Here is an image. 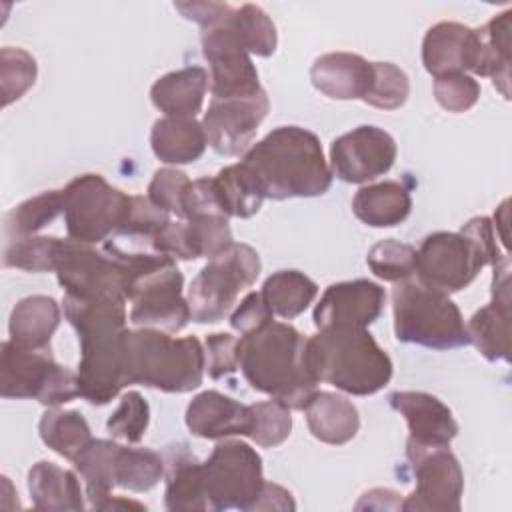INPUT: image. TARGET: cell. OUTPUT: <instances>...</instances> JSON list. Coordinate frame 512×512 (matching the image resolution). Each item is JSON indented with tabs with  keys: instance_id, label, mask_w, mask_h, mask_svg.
I'll return each mask as SVG.
<instances>
[{
	"instance_id": "obj_5",
	"label": "cell",
	"mask_w": 512,
	"mask_h": 512,
	"mask_svg": "<svg viewBox=\"0 0 512 512\" xmlns=\"http://www.w3.org/2000/svg\"><path fill=\"white\" fill-rule=\"evenodd\" d=\"M496 240L486 216L470 218L460 232H432L416 250V280L444 294L464 290L484 266L496 268L510 260Z\"/></svg>"
},
{
	"instance_id": "obj_2",
	"label": "cell",
	"mask_w": 512,
	"mask_h": 512,
	"mask_svg": "<svg viewBox=\"0 0 512 512\" xmlns=\"http://www.w3.org/2000/svg\"><path fill=\"white\" fill-rule=\"evenodd\" d=\"M238 368L250 388L290 410H304L318 390V382L306 364V338L284 322L272 320L240 336Z\"/></svg>"
},
{
	"instance_id": "obj_12",
	"label": "cell",
	"mask_w": 512,
	"mask_h": 512,
	"mask_svg": "<svg viewBox=\"0 0 512 512\" xmlns=\"http://www.w3.org/2000/svg\"><path fill=\"white\" fill-rule=\"evenodd\" d=\"M406 458L416 488L402 502L404 510L458 512L464 492V472L448 446H426L406 440Z\"/></svg>"
},
{
	"instance_id": "obj_35",
	"label": "cell",
	"mask_w": 512,
	"mask_h": 512,
	"mask_svg": "<svg viewBox=\"0 0 512 512\" xmlns=\"http://www.w3.org/2000/svg\"><path fill=\"white\" fill-rule=\"evenodd\" d=\"M118 442L92 438V442L80 452L74 460V468L82 476L86 484V498L90 500V508H98L102 500H106L114 486V454Z\"/></svg>"
},
{
	"instance_id": "obj_16",
	"label": "cell",
	"mask_w": 512,
	"mask_h": 512,
	"mask_svg": "<svg viewBox=\"0 0 512 512\" xmlns=\"http://www.w3.org/2000/svg\"><path fill=\"white\" fill-rule=\"evenodd\" d=\"M394 138L378 126H358L330 146V170L342 182L364 184L384 176L396 160Z\"/></svg>"
},
{
	"instance_id": "obj_40",
	"label": "cell",
	"mask_w": 512,
	"mask_h": 512,
	"mask_svg": "<svg viewBox=\"0 0 512 512\" xmlns=\"http://www.w3.org/2000/svg\"><path fill=\"white\" fill-rule=\"evenodd\" d=\"M366 264L374 276L396 284L414 276L416 248L394 238H384L368 250Z\"/></svg>"
},
{
	"instance_id": "obj_32",
	"label": "cell",
	"mask_w": 512,
	"mask_h": 512,
	"mask_svg": "<svg viewBox=\"0 0 512 512\" xmlns=\"http://www.w3.org/2000/svg\"><path fill=\"white\" fill-rule=\"evenodd\" d=\"M466 330L488 362H510V304L490 300L472 314Z\"/></svg>"
},
{
	"instance_id": "obj_34",
	"label": "cell",
	"mask_w": 512,
	"mask_h": 512,
	"mask_svg": "<svg viewBox=\"0 0 512 512\" xmlns=\"http://www.w3.org/2000/svg\"><path fill=\"white\" fill-rule=\"evenodd\" d=\"M38 434L50 450L70 462L92 442L90 426L78 410H46L38 422Z\"/></svg>"
},
{
	"instance_id": "obj_52",
	"label": "cell",
	"mask_w": 512,
	"mask_h": 512,
	"mask_svg": "<svg viewBox=\"0 0 512 512\" xmlns=\"http://www.w3.org/2000/svg\"><path fill=\"white\" fill-rule=\"evenodd\" d=\"M294 508H296V502H294L290 490H286L274 482H264V486L258 494V500L252 506V510H280V512L294 510Z\"/></svg>"
},
{
	"instance_id": "obj_9",
	"label": "cell",
	"mask_w": 512,
	"mask_h": 512,
	"mask_svg": "<svg viewBox=\"0 0 512 512\" xmlns=\"http://www.w3.org/2000/svg\"><path fill=\"white\" fill-rule=\"evenodd\" d=\"M0 394L14 400H38L58 408L78 394L76 372L58 364L50 350H26L12 340L0 346Z\"/></svg>"
},
{
	"instance_id": "obj_18",
	"label": "cell",
	"mask_w": 512,
	"mask_h": 512,
	"mask_svg": "<svg viewBox=\"0 0 512 512\" xmlns=\"http://www.w3.org/2000/svg\"><path fill=\"white\" fill-rule=\"evenodd\" d=\"M386 292L380 284L358 278L330 284L314 308L316 328L358 326L366 328L376 322L384 310Z\"/></svg>"
},
{
	"instance_id": "obj_43",
	"label": "cell",
	"mask_w": 512,
	"mask_h": 512,
	"mask_svg": "<svg viewBox=\"0 0 512 512\" xmlns=\"http://www.w3.org/2000/svg\"><path fill=\"white\" fill-rule=\"evenodd\" d=\"M252 428L248 438L262 448L280 446L292 432L290 408L278 400L250 404Z\"/></svg>"
},
{
	"instance_id": "obj_47",
	"label": "cell",
	"mask_w": 512,
	"mask_h": 512,
	"mask_svg": "<svg viewBox=\"0 0 512 512\" xmlns=\"http://www.w3.org/2000/svg\"><path fill=\"white\" fill-rule=\"evenodd\" d=\"M434 98L436 102L454 114L470 110L480 98V84L474 76L456 72L434 78Z\"/></svg>"
},
{
	"instance_id": "obj_37",
	"label": "cell",
	"mask_w": 512,
	"mask_h": 512,
	"mask_svg": "<svg viewBox=\"0 0 512 512\" xmlns=\"http://www.w3.org/2000/svg\"><path fill=\"white\" fill-rule=\"evenodd\" d=\"M64 212V192L62 190H44L18 206H14L4 218V232L8 238L34 236L44 226L56 220Z\"/></svg>"
},
{
	"instance_id": "obj_6",
	"label": "cell",
	"mask_w": 512,
	"mask_h": 512,
	"mask_svg": "<svg viewBox=\"0 0 512 512\" xmlns=\"http://www.w3.org/2000/svg\"><path fill=\"white\" fill-rule=\"evenodd\" d=\"M204 346L196 336L174 338L154 328L128 330L124 338V384L168 394L196 390L204 378Z\"/></svg>"
},
{
	"instance_id": "obj_26",
	"label": "cell",
	"mask_w": 512,
	"mask_h": 512,
	"mask_svg": "<svg viewBox=\"0 0 512 512\" xmlns=\"http://www.w3.org/2000/svg\"><path fill=\"white\" fill-rule=\"evenodd\" d=\"M310 434L332 446L350 442L360 428V416L356 406L342 394L316 390L304 408Z\"/></svg>"
},
{
	"instance_id": "obj_23",
	"label": "cell",
	"mask_w": 512,
	"mask_h": 512,
	"mask_svg": "<svg viewBox=\"0 0 512 512\" xmlns=\"http://www.w3.org/2000/svg\"><path fill=\"white\" fill-rule=\"evenodd\" d=\"M164 506L172 512L208 510L202 482V462L184 442L172 444L164 452Z\"/></svg>"
},
{
	"instance_id": "obj_10",
	"label": "cell",
	"mask_w": 512,
	"mask_h": 512,
	"mask_svg": "<svg viewBox=\"0 0 512 512\" xmlns=\"http://www.w3.org/2000/svg\"><path fill=\"white\" fill-rule=\"evenodd\" d=\"M64 224L74 242L98 244L120 232L132 196L110 186L100 174H82L66 184Z\"/></svg>"
},
{
	"instance_id": "obj_3",
	"label": "cell",
	"mask_w": 512,
	"mask_h": 512,
	"mask_svg": "<svg viewBox=\"0 0 512 512\" xmlns=\"http://www.w3.org/2000/svg\"><path fill=\"white\" fill-rule=\"evenodd\" d=\"M242 164L272 200L322 196L332 184L318 136L300 126L274 128L244 152Z\"/></svg>"
},
{
	"instance_id": "obj_14",
	"label": "cell",
	"mask_w": 512,
	"mask_h": 512,
	"mask_svg": "<svg viewBox=\"0 0 512 512\" xmlns=\"http://www.w3.org/2000/svg\"><path fill=\"white\" fill-rule=\"evenodd\" d=\"M200 44L202 54L210 66L208 90L212 100L250 98L264 90L260 86L258 70L250 58V52L234 32L230 18L222 24L202 30Z\"/></svg>"
},
{
	"instance_id": "obj_38",
	"label": "cell",
	"mask_w": 512,
	"mask_h": 512,
	"mask_svg": "<svg viewBox=\"0 0 512 512\" xmlns=\"http://www.w3.org/2000/svg\"><path fill=\"white\" fill-rule=\"evenodd\" d=\"M64 240L58 236L12 238L4 250V266L24 272H54Z\"/></svg>"
},
{
	"instance_id": "obj_1",
	"label": "cell",
	"mask_w": 512,
	"mask_h": 512,
	"mask_svg": "<svg viewBox=\"0 0 512 512\" xmlns=\"http://www.w3.org/2000/svg\"><path fill=\"white\" fill-rule=\"evenodd\" d=\"M64 316L78 334V394L94 404L112 402L124 384L126 300H78L64 296Z\"/></svg>"
},
{
	"instance_id": "obj_27",
	"label": "cell",
	"mask_w": 512,
	"mask_h": 512,
	"mask_svg": "<svg viewBox=\"0 0 512 512\" xmlns=\"http://www.w3.org/2000/svg\"><path fill=\"white\" fill-rule=\"evenodd\" d=\"M150 146L154 156L164 164H192L196 162L208 142L202 122L196 118L164 116L152 124Z\"/></svg>"
},
{
	"instance_id": "obj_54",
	"label": "cell",
	"mask_w": 512,
	"mask_h": 512,
	"mask_svg": "<svg viewBox=\"0 0 512 512\" xmlns=\"http://www.w3.org/2000/svg\"><path fill=\"white\" fill-rule=\"evenodd\" d=\"M96 510H146V506L136 500H126L122 496L110 494L106 500L100 502V506Z\"/></svg>"
},
{
	"instance_id": "obj_24",
	"label": "cell",
	"mask_w": 512,
	"mask_h": 512,
	"mask_svg": "<svg viewBox=\"0 0 512 512\" xmlns=\"http://www.w3.org/2000/svg\"><path fill=\"white\" fill-rule=\"evenodd\" d=\"M60 318V304L52 296H26L18 300L10 312V340L26 350H50V340Z\"/></svg>"
},
{
	"instance_id": "obj_25",
	"label": "cell",
	"mask_w": 512,
	"mask_h": 512,
	"mask_svg": "<svg viewBox=\"0 0 512 512\" xmlns=\"http://www.w3.org/2000/svg\"><path fill=\"white\" fill-rule=\"evenodd\" d=\"M206 90V70L202 66H186L160 76L150 88V100L164 116L194 118L202 110Z\"/></svg>"
},
{
	"instance_id": "obj_7",
	"label": "cell",
	"mask_w": 512,
	"mask_h": 512,
	"mask_svg": "<svg viewBox=\"0 0 512 512\" xmlns=\"http://www.w3.org/2000/svg\"><path fill=\"white\" fill-rule=\"evenodd\" d=\"M392 312L398 342L432 350H452L470 344L460 308L448 294L428 288L418 280L396 282Z\"/></svg>"
},
{
	"instance_id": "obj_29",
	"label": "cell",
	"mask_w": 512,
	"mask_h": 512,
	"mask_svg": "<svg viewBox=\"0 0 512 512\" xmlns=\"http://www.w3.org/2000/svg\"><path fill=\"white\" fill-rule=\"evenodd\" d=\"M28 492L36 510H84L86 506L78 476L48 460L28 470Z\"/></svg>"
},
{
	"instance_id": "obj_4",
	"label": "cell",
	"mask_w": 512,
	"mask_h": 512,
	"mask_svg": "<svg viewBox=\"0 0 512 512\" xmlns=\"http://www.w3.org/2000/svg\"><path fill=\"white\" fill-rule=\"evenodd\" d=\"M306 364L316 382L370 396L392 378V360L366 328L328 326L306 338Z\"/></svg>"
},
{
	"instance_id": "obj_50",
	"label": "cell",
	"mask_w": 512,
	"mask_h": 512,
	"mask_svg": "<svg viewBox=\"0 0 512 512\" xmlns=\"http://www.w3.org/2000/svg\"><path fill=\"white\" fill-rule=\"evenodd\" d=\"M272 320H274V314L268 308L262 292H248L242 298V302L236 306V310L230 314V326L240 336L250 334Z\"/></svg>"
},
{
	"instance_id": "obj_21",
	"label": "cell",
	"mask_w": 512,
	"mask_h": 512,
	"mask_svg": "<svg viewBox=\"0 0 512 512\" xmlns=\"http://www.w3.org/2000/svg\"><path fill=\"white\" fill-rule=\"evenodd\" d=\"M186 426L192 436L204 440L248 436L252 414L250 406L218 390H204L190 400L186 408Z\"/></svg>"
},
{
	"instance_id": "obj_42",
	"label": "cell",
	"mask_w": 512,
	"mask_h": 512,
	"mask_svg": "<svg viewBox=\"0 0 512 512\" xmlns=\"http://www.w3.org/2000/svg\"><path fill=\"white\" fill-rule=\"evenodd\" d=\"M38 66L30 52L22 48L4 46L0 50V86L2 106L20 100L36 82Z\"/></svg>"
},
{
	"instance_id": "obj_33",
	"label": "cell",
	"mask_w": 512,
	"mask_h": 512,
	"mask_svg": "<svg viewBox=\"0 0 512 512\" xmlns=\"http://www.w3.org/2000/svg\"><path fill=\"white\" fill-rule=\"evenodd\" d=\"M260 292L272 314L284 320H292L314 302L318 286L304 272L278 270L264 280Z\"/></svg>"
},
{
	"instance_id": "obj_19",
	"label": "cell",
	"mask_w": 512,
	"mask_h": 512,
	"mask_svg": "<svg viewBox=\"0 0 512 512\" xmlns=\"http://www.w3.org/2000/svg\"><path fill=\"white\" fill-rule=\"evenodd\" d=\"M478 32L460 22H438L422 40V64L434 78L456 72H474L478 60Z\"/></svg>"
},
{
	"instance_id": "obj_46",
	"label": "cell",
	"mask_w": 512,
	"mask_h": 512,
	"mask_svg": "<svg viewBox=\"0 0 512 512\" xmlns=\"http://www.w3.org/2000/svg\"><path fill=\"white\" fill-rule=\"evenodd\" d=\"M168 222H172L170 214L158 208L154 202H150L148 196H132L126 222L116 236H124V238H130L132 242H140V246H150L154 236Z\"/></svg>"
},
{
	"instance_id": "obj_49",
	"label": "cell",
	"mask_w": 512,
	"mask_h": 512,
	"mask_svg": "<svg viewBox=\"0 0 512 512\" xmlns=\"http://www.w3.org/2000/svg\"><path fill=\"white\" fill-rule=\"evenodd\" d=\"M204 368L212 380L226 378L238 370V338L214 332L204 338Z\"/></svg>"
},
{
	"instance_id": "obj_41",
	"label": "cell",
	"mask_w": 512,
	"mask_h": 512,
	"mask_svg": "<svg viewBox=\"0 0 512 512\" xmlns=\"http://www.w3.org/2000/svg\"><path fill=\"white\" fill-rule=\"evenodd\" d=\"M184 224H186V236H188L192 260L196 258L212 260L234 244L228 218L222 214H200L186 220Z\"/></svg>"
},
{
	"instance_id": "obj_51",
	"label": "cell",
	"mask_w": 512,
	"mask_h": 512,
	"mask_svg": "<svg viewBox=\"0 0 512 512\" xmlns=\"http://www.w3.org/2000/svg\"><path fill=\"white\" fill-rule=\"evenodd\" d=\"M174 8L202 30L226 22L234 12V8L224 2H174Z\"/></svg>"
},
{
	"instance_id": "obj_13",
	"label": "cell",
	"mask_w": 512,
	"mask_h": 512,
	"mask_svg": "<svg viewBox=\"0 0 512 512\" xmlns=\"http://www.w3.org/2000/svg\"><path fill=\"white\" fill-rule=\"evenodd\" d=\"M58 284L64 296L78 300L116 298L128 300V272L108 252H98L90 244L64 240L56 266Z\"/></svg>"
},
{
	"instance_id": "obj_17",
	"label": "cell",
	"mask_w": 512,
	"mask_h": 512,
	"mask_svg": "<svg viewBox=\"0 0 512 512\" xmlns=\"http://www.w3.org/2000/svg\"><path fill=\"white\" fill-rule=\"evenodd\" d=\"M270 108L266 90L250 98L212 100L202 118L208 146L220 156H238L252 144Z\"/></svg>"
},
{
	"instance_id": "obj_22",
	"label": "cell",
	"mask_w": 512,
	"mask_h": 512,
	"mask_svg": "<svg viewBox=\"0 0 512 512\" xmlns=\"http://www.w3.org/2000/svg\"><path fill=\"white\" fill-rule=\"evenodd\" d=\"M310 80L332 100H364L372 82V62L352 52H328L314 60Z\"/></svg>"
},
{
	"instance_id": "obj_28",
	"label": "cell",
	"mask_w": 512,
	"mask_h": 512,
	"mask_svg": "<svg viewBox=\"0 0 512 512\" xmlns=\"http://www.w3.org/2000/svg\"><path fill=\"white\" fill-rule=\"evenodd\" d=\"M410 210V190L396 180L362 186L352 198L354 216L372 228L398 226L410 216Z\"/></svg>"
},
{
	"instance_id": "obj_44",
	"label": "cell",
	"mask_w": 512,
	"mask_h": 512,
	"mask_svg": "<svg viewBox=\"0 0 512 512\" xmlns=\"http://www.w3.org/2000/svg\"><path fill=\"white\" fill-rule=\"evenodd\" d=\"M410 94V82L402 68L392 62H372V82L364 102L380 110L400 108Z\"/></svg>"
},
{
	"instance_id": "obj_20",
	"label": "cell",
	"mask_w": 512,
	"mask_h": 512,
	"mask_svg": "<svg viewBox=\"0 0 512 512\" xmlns=\"http://www.w3.org/2000/svg\"><path fill=\"white\" fill-rule=\"evenodd\" d=\"M390 406L404 416L410 440L426 446H450L458 434L452 410L436 396L420 390H396L388 396Z\"/></svg>"
},
{
	"instance_id": "obj_36",
	"label": "cell",
	"mask_w": 512,
	"mask_h": 512,
	"mask_svg": "<svg viewBox=\"0 0 512 512\" xmlns=\"http://www.w3.org/2000/svg\"><path fill=\"white\" fill-rule=\"evenodd\" d=\"M164 468V456L158 452L118 444L114 454V486L132 492H148L160 482Z\"/></svg>"
},
{
	"instance_id": "obj_53",
	"label": "cell",
	"mask_w": 512,
	"mask_h": 512,
	"mask_svg": "<svg viewBox=\"0 0 512 512\" xmlns=\"http://www.w3.org/2000/svg\"><path fill=\"white\" fill-rule=\"evenodd\" d=\"M362 508L396 510V508H402V500H400V494L394 492V490H388V488H372V490L364 492L362 498L358 500L356 510H362Z\"/></svg>"
},
{
	"instance_id": "obj_31",
	"label": "cell",
	"mask_w": 512,
	"mask_h": 512,
	"mask_svg": "<svg viewBox=\"0 0 512 512\" xmlns=\"http://www.w3.org/2000/svg\"><path fill=\"white\" fill-rule=\"evenodd\" d=\"M212 178L220 210L226 218H252L258 214L266 198L248 166L242 162L230 164Z\"/></svg>"
},
{
	"instance_id": "obj_15",
	"label": "cell",
	"mask_w": 512,
	"mask_h": 512,
	"mask_svg": "<svg viewBox=\"0 0 512 512\" xmlns=\"http://www.w3.org/2000/svg\"><path fill=\"white\" fill-rule=\"evenodd\" d=\"M182 286L184 276L176 262L136 278L128 288V300L132 302L128 320L136 328L180 332L190 322V308Z\"/></svg>"
},
{
	"instance_id": "obj_8",
	"label": "cell",
	"mask_w": 512,
	"mask_h": 512,
	"mask_svg": "<svg viewBox=\"0 0 512 512\" xmlns=\"http://www.w3.org/2000/svg\"><path fill=\"white\" fill-rule=\"evenodd\" d=\"M260 270L258 252L244 242H234L220 256L208 260L188 288L190 320L196 324L224 320L236 304L238 294L256 282Z\"/></svg>"
},
{
	"instance_id": "obj_39",
	"label": "cell",
	"mask_w": 512,
	"mask_h": 512,
	"mask_svg": "<svg viewBox=\"0 0 512 512\" xmlns=\"http://www.w3.org/2000/svg\"><path fill=\"white\" fill-rule=\"evenodd\" d=\"M230 24L250 54L268 58L276 52V46H278L276 26L260 6L242 4L240 8H234L230 16Z\"/></svg>"
},
{
	"instance_id": "obj_30",
	"label": "cell",
	"mask_w": 512,
	"mask_h": 512,
	"mask_svg": "<svg viewBox=\"0 0 512 512\" xmlns=\"http://www.w3.org/2000/svg\"><path fill=\"white\" fill-rule=\"evenodd\" d=\"M510 22L512 10H504L482 28H476L480 50L474 66L476 76L490 78L494 88L510 98Z\"/></svg>"
},
{
	"instance_id": "obj_45",
	"label": "cell",
	"mask_w": 512,
	"mask_h": 512,
	"mask_svg": "<svg viewBox=\"0 0 512 512\" xmlns=\"http://www.w3.org/2000/svg\"><path fill=\"white\" fill-rule=\"evenodd\" d=\"M150 424V406L144 396L136 390L126 392L116 410L110 414L106 422V430L112 438L126 440L128 444H138Z\"/></svg>"
},
{
	"instance_id": "obj_48",
	"label": "cell",
	"mask_w": 512,
	"mask_h": 512,
	"mask_svg": "<svg viewBox=\"0 0 512 512\" xmlns=\"http://www.w3.org/2000/svg\"><path fill=\"white\" fill-rule=\"evenodd\" d=\"M188 176L178 168H160L148 184V198L168 214L182 218V200L188 188Z\"/></svg>"
},
{
	"instance_id": "obj_11",
	"label": "cell",
	"mask_w": 512,
	"mask_h": 512,
	"mask_svg": "<svg viewBox=\"0 0 512 512\" xmlns=\"http://www.w3.org/2000/svg\"><path fill=\"white\" fill-rule=\"evenodd\" d=\"M208 510H252L264 486L262 458L242 440H222L202 462Z\"/></svg>"
}]
</instances>
